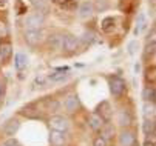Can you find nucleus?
<instances>
[{
    "instance_id": "obj_26",
    "label": "nucleus",
    "mask_w": 156,
    "mask_h": 146,
    "mask_svg": "<svg viewBox=\"0 0 156 146\" xmlns=\"http://www.w3.org/2000/svg\"><path fill=\"white\" fill-rule=\"evenodd\" d=\"M47 106H48L50 111H57L59 109V103H57V100L50 98V100H47Z\"/></svg>"
},
{
    "instance_id": "obj_25",
    "label": "nucleus",
    "mask_w": 156,
    "mask_h": 146,
    "mask_svg": "<svg viewBox=\"0 0 156 146\" xmlns=\"http://www.w3.org/2000/svg\"><path fill=\"white\" fill-rule=\"evenodd\" d=\"M154 49H156V43H154V41L148 43L147 48H145V57H151V55H154Z\"/></svg>"
},
{
    "instance_id": "obj_10",
    "label": "nucleus",
    "mask_w": 156,
    "mask_h": 146,
    "mask_svg": "<svg viewBox=\"0 0 156 146\" xmlns=\"http://www.w3.org/2000/svg\"><path fill=\"white\" fill-rule=\"evenodd\" d=\"M105 124V121H104V118L99 115V114H90L88 115V126H90L93 131H99L102 126Z\"/></svg>"
},
{
    "instance_id": "obj_15",
    "label": "nucleus",
    "mask_w": 156,
    "mask_h": 146,
    "mask_svg": "<svg viewBox=\"0 0 156 146\" xmlns=\"http://www.w3.org/2000/svg\"><path fill=\"white\" fill-rule=\"evenodd\" d=\"M142 131L145 132V135L153 137L156 132V124H154V118H145V121L142 123Z\"/></svg>"
},
{
    "instance_id": "obj_8",
    "label": "nucleus",
    "mask_w": 156,
    "mask_h": 146,
    "mask_svg": "<svg viewBox=\"0 0 156 146\" xmlns=\"http://www.w3.org/2000/svg\"><path fill=\"white\" fill-rule=\"evenodd\" d=\"M96 114H99V115L104 118V121H108V120L111 118V115H113L111 105H110L108 101H101L99 106H98V112H96Z\"/></svg>"
},
{
    "instance_id": "obj_2",
    "label": "nucleus",
    "mask_w": 156,
    "mask_h": 146,
    "mask_svg": "<svg viewBox=\"0 0 156 146\" xmlns=\"http://www.w3.org/2000/svg\"><path fill=\"white\" fill-rule=\"evenodd\" d=\"M125 88H127V83H125L124 78H121L118 75L110 78V91L115 97H121L125 92Z\"/></svg>"
},
{
    "instance_id": "obj_28",
    "label": "nucleus",
    "mask_w": 156,
    "mask_h": 146,
    "mask_svg": "<svg viewBox=\"0 0 156 146\" xmlns=\"http://www.w3.org/2000/svg\"><path fill=\"white\" fill-rule=\"evenodd\" d=\"M93 146H108V141H107V138H104L101 135V137H96L93 140Z\"/></svg>"
},
{
    "instance_id": "obj_39",
    "label": "nucleus",
    "mask_w": 156,
    "mask_h": 146,
    "mask_svg": "<svg viewBox=\"0 0 156 146\" xmlns=\"http://www.w3.org/2000/svg\"><path fill=\"white\" fill-rule=\"evenodd\" d=\"M39 2H48V0H39Z\"/></svg>"
},
{
    "instance_id": "obj_34",
    "label": "nucleus",
    "mask_w": 156,
    "mask_h": 146,
    "mask_svg": "<svg viewBox=\"0 0 156 146\" xmlns=\"http://www.w3.org/2000/svg\"><path fill=\"white\" fill-rule=\"evenodd\" d=\"M96 8H98V9H105V8H107V3H105V2H102V3L98 2V3H96Z\"/></svg>"
},
{
    "instance_id": "obj_5",
    "label": "nucleus",
    "mask_w": 156,
    "mask_h": 146,
    "mask_svg": "<svg viewBox=\"0 0 156 146\" xmlns=\"http://www.w3.org/2000/svg\"><path fill=\"white\" fill-rule=\"evenodd\" d=\"M77 48H79V38L77 37H74V35H63V38H62V48L60 49H63L65 52L71 54V52H76Z\"/></svg>"
},
{
    "instance_id": "obj_14",
    "label": "nucleus",
    "mask_w": 156,
    "mask_h": 146,
    "mask_svg": "<svg viewBox=\"0 0 156 146\" xmlns=\"http://www.w3.org/2000/svg\"><path fill=\"white\" fill-rule=\"evenodd\" d=\"M131 121H133V117H131V114L127 109L119 111V114H118V123L121 124V126H130Z\"/></svg>"
},
{
    "instance_id": "obj_4",
    "label": "nucleus",
    "mask_w": 156,
    "mask_h": 146,
    "mask_svg": "<svg viewBox=\"0 0 156 146\" xmlns=\"http://www.w3.org/2000/svg\"><path fill=\"white\" fill-rule=\"evenodd\" d=\"M48 123H50V128L54 129V131L66 132V131H68V128H70L68 120H66L65 117H62V115H54V117H51Z\"/></svg>"
},
{
    "instance_id": "obj_37",
    "label": "nucleus",
    "mask_w": 156,
    "mask_h": 146,
    "mask_svg": "<svg viewBox=\"0 0 156 146\" xmlns=\"http://www.w3.org/2000/svg\"><path fill=\"white\" fill-rule=\"evenodd\" d=\"M144 146H154V141H148V140H147Z\"/></svg>"
},
{
    "instance_id": "obj_36",
    "label": "nucleus",
    "mask_w": 156,
    "mask_h": 146,
    "mask_svg": "<svg viewBox=\"0 0 156 146\" xmlns=\"http://www.w3.org/2000/svg\"><path fill=\"white\" fill-rule=\"evenodd\" d=\"M66 2H70V0H54V3H57V5H60V6H63Z\"/></svg>"
},
{
    "instance_id": "obj_17",
    "label": "nucleus",
    "mask_w": 156,
    "mask_h": 146,
    "mask_svg": "<svg viewBox=\"0 0 156 146\" xmlns=\"http://www.w3.org/2000/svg\"><path fill=\"white\" fill-rule=\"evenodd\" d=\"M27 65H28V57L25 54H22V52L16 54V57H14V66L19 71H22L23 68H27Z\"/></svg>"
},
{
    "instance_id": "obj_27",
    "label": "nucleus",
    "mask_w": 156,
    "mask_h": 146,
    "mask_svg": "<svg viewBox=\"0 0 156 146\" xmlns=\"http://www.w3.org/2000/svg\"><path fill=\"white\" fill-rule=\"evenodd\" d=\"M62 8L66 9V11H74L77 8V2H76V0H70V2H66Z\"/></svg>"
},
{
    "instance_id": "obj_33",
    "label": "nucleus",
    "mask_w": 156,
    "mask_h": 146,
    "mask_svg": "<svg viewBox=\"0 0 156 146\" xmlns=\"http://www.w3.org/2000/svg\"><path fill=\"white\" fill-rule=\"evenodd\" d=\"M145 78H147V81L151 78V85H153V83H154V69H151V71L148 69V71H147V75H145Z\"/></svg>"
},
{
    "instance_id": "obj_3",
    "label": "nucleus",
    "mask_w": 156,
    "mask_h": 146,
    "mask_svg": "<svg viewBox=\"0 0 156 146\" xmlns=\"http://www.w3.org/2000/svg\"><path fill=\"white\" fill-rule=\"evenodd\" d=\"M43 23H45V15L40 12H34V14L28 15L25 20V26L28 31L30 29H40L43 26Z\"/></svg>"
},
{
    "instance_id": "obj_1",
    "label": "nucleus",
    "mask_w": 156,
    "mask_h": 146,
    "mask_svg": "<svg viewBox=\"0 0 156 146\" xmlns=\"http://www.w3.org/2000/svg\"><path fill=\"white\" fill-rule=\"evenodd\" d=\"M45 37H47V34L42 28L40 29H30V31L25 32V41L30 46H37V45L43 43Z\"/></svg>"
},
{
    "instance_id": "obj_23",
    "label": "nucleus",
    "mask_w": 156,
    "mask_h": 146,
    "mask_svg": "<svg viewBox=\"0 0 156 146\" xmlns=\"http://www.w3.org/2000/svg\"><path fill=\"white\" fill-rule=\"evenodd\" d=\"M102 29L105 32H111L115 29V18H111V17H107L104 18V22H102Z\"/></svg>"
},
{
    "instance_id": "obj_24",
    "label": "nucleus",
    "mask_w": 156,
    "mask_h": 146,
    "mask_svg": "<svg viewBox=\"0 0 156 146\" xmlns=\"http://www.w3.org/2000/svg\"><path fill=\"white\" fill-rule=\"evenodd\" d=\"M45 83H47V77H43V75H37L36 78H34V86L37 88H43L45 86Z\"/></svg>"
},
{
    "instance_id": "obj_16",
    "label": "nucleus",
    "mask_w": 156,
    "mask_h": 146,
    "mask_svg": "<svg viewBox=\"0 0 156 146\" xmlns=\"http://www.w3.org/2000/svg\"><path fill=\"white\" fill-rule=\"evenodd\" d=\"M94 12V5L91 3V2H83L80 6H79V14H80V17H90L91 14Z\"/></svg>"
},
{
    "instance_id": "obj_35",
    "label": "nucleus",
    "mask_w": 156,
    "mask_h": 146,
    "mask_svg": "<svg viewBox=\"0 0 156 146\" xmlns=\"http://www.w3.org/2000/svg\"><path fill=\"white\" fill-rule=\"evenodd\" d=\"M93 34L91 32H88V34H85V41H93Z\"/></svg>"
},
{
    "instance_id": "obj_31",
    "label": "nucleus",
    "mask_w": 156,
    "mask_h": 146,
    "mask_svg": "<svg viewBox=\"0 0 156 146\" xmlns=\"http://www.w3.org/2000/svg\"><path fill=\"white\" fill-rule=\"evenodd\" d=\"M6 35H8V28H6L5 22H2V20H0V38H3V37H6Z\"/></svg>"
},
{
    "instance_id": "obj_18",
    "label": "nucleus",
    "mask_w": 156,
    "mask_h": 146,
    "mask_svg": "<svg viewBox=\"0 0 156 146\" xmlns=\"http://www.w3.org/2000/svg\"><path fill=\"white\" fill-rule=\"evenodd\" d=\"M62 38H63V35H60V34H53V35H50V37H48L50 48L54 49V51L60 49V48H62Z\"/></svg>"
},
{
    "instance_id": "obj_21",
    "label": "nucleus",
    "mask_w": 156,
    "mask_h": 146,
    "mask_svg": "<svg viewBox=\"0 0 156 146\" xmlns=\"http://www.w3.org/2000/svg\"><path fill=\"white\" fill-rule=\"evenodd\" d=\"M142 112H144V117L145 118H154V103H150V101H145L144 106H142Z\"/></svg>"
},
{
    "instance_id": "obj_40",
    "label": "nucleus",
    "mask_w": 156,
    "mask_h": 146,
    "mask_svg": "<svg viewBox=\"0 0 156 146\" xmlns=\"http://www.w3.org/2000/svg\"><path fill=\"white\" fill-rule=\"evenodd\" d=\"M0 146H3V144H0Z\"/></svg>"
},
{
    "instance_id": "obj_30",
    "label": "nucleus",
    "mask_w": 156,
    "mask_h": 146,
    "mask_svg": "<svg viewBox=\"0 0 156 146\" xmlns=\"http://www.w3.org/2000/svg\"><path fill=\"white\" fill-rule=\"evenodd\" d=\"M138 48H139V45H138L136 40H133V41H130V43H128V52L130 54H135Z\"/></svg>"
},
{
    "instance_id": "obj_12",
    "label": "nucleus",
    "mask_w": 156,
    "mask_h": 146,
    "mask_svg": "<svg viewBox=\"0 0 156 146\" xmlns=\"http://www.w3.org/2000/svg\"><path fill=\"white\" fill-rule=\"evenodd\" d=\"M20 114L27 117V118H39L40 117V112L39 109L34 106V105H28V106H23L20 109Z\"/></svg>"
},
{
    "instance_id": "obj_7",
    "label": "nucleus",
    "mask_w": 156,
    "mask_h": 146,
    "mask_svg": "<svg viewBox=\"0 0 156 146\" xmlns=\"http://www.w3.org/2000/svg\"><path fill=\"white\" fill-rule=\"evenodd\" d=\"M119 144L121 146H135L136 144V135L130 129H124L119 134Z\"/></svg>"
},
{
    "instance_id": "obj_22",
    "label": "nucleus",
    "mask_w": 156,
    "mask_h": 146,
    "mask_svg": "<svg viewBox=\"0 0 156 146\" xmlns=\"http://www.w3.org/2000/svg\"><path fill=\"white\" fill-rule=\"evenodd\" d=\"M147 26V18L144 14H139L138 15V22H136V29H135V34H141Z\"/></svg>"
},
{
    "instance_id": "obj_19",
    "label": "nucleus",
    "mask_w": 156,
    "mask_h": 146,
    "mask_svg": "<svg viewBox=\"0 0 156 146\" xmlns=\"http://www.w3.org/2000/svg\"><path fill=\"white\" fill-rule=\"evenodd\" d=\"M142 98H144L145 101L154 103V100H156V91H154V88H153V86L144 88V91H142Z\"/></svg>"
},
{
    "instance_id": "obj_32",
    "label": "nucleus",
    "mask_w": 156,
    "mask_h": 146,
    "mask_svg": "<svg viewBox=\"0 0 156 146\" xmlns=\"http://www.w3.org/2000/svg\"><path fill=\"white\" fill-rule=\"evenodd\" d=\"M3 95H5V81L0 78V101L3 100Z\"/></svg>"
},
{
    "instance_id": "obj_20",
    "label": "nucleus",
    "mask_w": 156,
    "mask_h": 146,
    "mask_svg": "<svg viewBox=\"0 0 156 146\" xmlns=\"http://www.w3.org/2000/svg\"><path fill=\"white\" fill-rule=\"evenodd\" d=\"M66 78H68V74L63 72V71H54L48 75V80L53 81V83H59V81H63Z\"/></svg>"
},
{
    "instance_id": "obj_6",
    "label": "nucleus",
    "mask_w": 156,
    "mask_h": 146,
    "mask_svg": "<svg viewBox=\"0 0 156 146\" xmlns=\"http://www.w3.org/2000/svg\"><path fill=\"white\" fill-rule=\"evenodd\" d=\"M19 128H20V121H19L17 118H9V120L3 124L2 132H3V135H6V137H14V135L17 134Z\"/></svg>"
},
{
    "instance_id": "obj_13",
    "label": "nucleus",
    "mask_w": 156,
    "mask_h": 146,
    "mask_svg": "<svg viewBox=\"0 0 156 146\" xmlns=\"http://www.w3.org/2000/svg\"><path fill=\"white\" fill-rule=\"evenodd\" d=\"M12 55V46L9 43H2L0 45V61L2 63H5V61H8Z\"/></svg>"
},
{
    "instance_id": "obj_38",
    "label": "nucleus",
    "mask_w": 156,
    "mask_h": 146,
    "mask_svg": "<svg viewBox=\"0 0 156 146\" xmlns=\"http://www.w3.org/2000/svg\"><path fill=\"white\" fill-rule=\"evenodd\" d=\"M5 5H6V0H0V8L5 6Z\"/></svg>"
},
{
    "instance_id": "obj_29",
    "label": "nucleus",
    "mask_w": 156,
    "mask_h": 146,
    "mask_svg": "<svg viewBox=\"0 0 156 146\" xmlns=\"http://www.w3.org/2000/svg\"><path fill=\"white\" fill-rule=\"evenodd\" d=\"M3 146H22V143L16 137H8V140L3 143Z\"/></svg>"
},
{
    "instance_id": "obj_9",
    "label": "nucleus",
    "mask_w": 156,
    "mask_h": 146,
    "mask_svg": "<svg viewBox=\"0 0 156 146\" xmlns=\"http://www.w3.org/2000/svg\"><path fill=\"white\" fill-rule=\"evenodd\" d=\"M65 141H66L65 132L51 129V132H50V143H51V146H63Z\"/></svg>"
},
{
    "instance_id": "obj_11",
    "label": "nucleus",
    "mask_w": 156,
    "mask_h": 146,
    "mask_svg": "<svg viewBox=\"0 0 156 146\" xmlns=\"http://www.w3.org/2000/svg\"><path fill=\"white\" fill-rule=\"evenodd\" d=\"M63 106H65V109L68 112H76L77 108H79V98H77V95H74V94L68 95L66 100H65V103H63Z\"/></svg>"
}]
</instances>
